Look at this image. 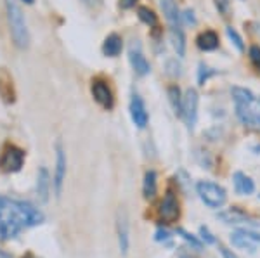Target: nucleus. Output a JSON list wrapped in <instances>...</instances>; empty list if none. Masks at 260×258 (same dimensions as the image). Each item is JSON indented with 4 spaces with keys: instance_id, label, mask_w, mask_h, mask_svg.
Instances as JSON below:
<instances>
[{
    "instance_id": "obj_3",
    "label": "nucleus",
    "mask_w": 260,
    "mask_h": 258,
    "mask_svg": "<svg viewBox=\"0 0 260 258\" xmlns=\"http://www.w3.org/2000/svg\"><path fill=\"white\" fill-rule=\"evenodd\" d=\"M7 19H9V28H11V35L14 39V44L18 47L24 49L30 44V35H28V28H26V21H24L23 11L14 0H7Z\"/></svg>"
},
{
    "instance_id": "obj_2",
    "label": "nucleus",
    "mask_w": 260,
    "mask_h": 258,
    "mask_svg": "<svg viewBox=\"0 0 260 258\" xmlns=\"http://www.w3.org/2000/svg\"><path fill=\"white\" fill-rule=\"evenodd\" d=\"M233 99L236 102V113L246 127L260 128V97H255L250 90L234 87Z\"/></svg>"
},
{
    "instance_id": "obj_28",
    "label": "nucleus",
    "mask_w": 260,
    "mask_h": 258,
    "mask_svg": "<svg viewBox=\"0 0 260 258\" xmlns=\"http://www.w3.org/2000/svg\"><path fill=\"white\" fill-rule=\"evenodd\" d=\"M250 57H251V61H253V64L260 66V47H251Z\"/></svg>"
},
{
    "instance_id": "obj_34",
    "label": "nucleus",
    "mask_w": 260,
    "mask_h": 258,
    "mask_svg": "<svg viewBox=\"0 0 260 258\" xmlns=\"http://www.w3.org/2000/svg\"><path fill=\"white\" fill-rule=\"evenodd\" d=\"M24 2H26V4H33V0H24Z\"/></svg>"
},
{
    "instance_id": "obj_18",
    "label": "nucleus",
    "mask_w": 260,
    "mask_h": 258,
    "mask_svg": "<svg viewBox=\"0 0 260 258\" xmlns=\"http://www.w3.org/2000/svg\"><path fill=\"white\" fill-rule=\"evenodd\" d=\"M219 45V36L213 31H205L198 36V47L201 51H213Z\"/></svg>"
},
{
    "instance_id": "obj_14",
    "label": "nucleus",
    "mask_w": 260,
    "mask_h": 258,
    "mask_svg": "<svg viewBox=\"0 0 260 258\" xmlns=\"http://www.w3.org/2000/svg\"><path fill=\"white\" fill-rule=\"evenodd\" d=\"M49 189H50V178L47 168H40L39 170V177H37V193L42 201H47L49 199Z\"/></svg>"
},
{
    "instance_id": "obj_19",
    "label": "nucleus",
    "mask_w": 260,
    "mask_h": 258,
    "mask_svg": "<svg viewBox=\"0 0 260 258\" xmlns=\"http://www.w3.org/2000/svg\"><path fill=\"white\" fill-rule=\"evenodd\" d=\"M142 191H144L146 199H153L154 196H156V173H154L153 170H149V172L146 173Z\"/></svg>"
},
{
    "instance_id": "obj_6",
    "label": "nucleus",
    "mask_w": 260,
    "mask_h": 258,
    "mask_svg": "<svg viewBox=\"0 0 260 258\" xmlns=\"http://www.w3.org/2000/svg\"><path fill=\"white\" fill-rule=\"evenodd\" d=\"M196 116H198V94L194 89H187L186 95L182 97V118L186 120L191 130L194 128Z\"/></svg>"
},
{
    "instance_id": "obj_16",
    "label": "nucleus",
    "mask_w": 260,
    "mask_h": 258,
    "mask_svg": "<svg viewBox=\"0 0 260 258\" xmlns=\"http://www.w3.org/2000/svg\"><path fill=\"white\" fill-rule=\"evenodd\" d=\"M219 218L224 224H243L248 220L245 211L238 210V208H229V210H225V211H220Z\"/></svg>"
},
{
    "instance_id": "obj_31",
    "label": "nucleus",
    "mask_w": 260,
    "mask_h": 258,
    "mask_svg": "<svg viewBox=\"0 0 260 258\" xmlns=\"http://www.w3.org/2000/svg\"><path fill=\"white\" fill-rule=\"evenodd\" d=\"M184 18H186V23H192V24L196 23V19H194V16H192V12H191V11H186V12H184Z\"/></svg>"
},
{
    "instance_id": "obj_4",
    "label": "nucleus",
    "mask_w": 260,
    "mask_h": 258,
    "mask_svg": "<svg viewBox=\"0 0 260 258\" xmlns=\"http://www.w3.org/2000/svg\"><path fill=\"white\" fill-rule=\"evenodd\" d=\"M196 191H198L201 201L210 208H220L225 203V199H228L224 187H220L219 184H213V182L201 180L196 186Z\"/></svg>"
},
{
    "instance_id": "obj_30",
    "label": "nucleus",
    "mask_w": 260,
    "mask_h": 258,
    "mask_svg": "<svg viewBox=\"0 0 260 258\" xmlns=\"http://www.w3.org/2000/svg\"><path fill=\"white\" fill-rule=\"evenodd\" d=\"M220 253H222V256H224V258H238L236 255H234V253H233V251H231V249H228V248H224V246H222V248H220Z\"/></svg>"
},
{
    "instance_id": "obj_9",
    "label": "nucleus",
    "mask_w": 260,
    "mask_h": 258,
    "mask_svg": "<svg viewBox=\"0 0 260 258\" xmlns=\"http://www.w3.org/2000/svg\"><path fill=\"white\" fill-rule=\"evenodd\" d=\"M66 177V155L62 151L61 144H57V156H56V173H54V187H56V196H61L62 184Z\"/></svg>"
},
{
    "instance_id": "obj_27",
    "label": "nucleus",
    "mask_w": 260,
    "mask_h": 258,
    "mask_svg": "<svg viewBox=\"0 0 260 258\" xmlns=\"http://www.w3.org/2000/svg\"><path fill=\"white\" fill-rule=\"evenodd\" d=\"M208 75H212L210 69L207 68L205 64H200V77H198V80H200V85H203L205 82H207V78H208Z\"/></svg>"
},
{
    "instance_id": "obj_20",
    "label": "nucleus",
    "mask_w": 260,
    "mask_h": 258,
    "mask_svg": "<svg viewBox=\"0 0 260 258\" xmlns=\"http://www.w3.org/2000/svg\"><path fill=\"white\" fill-rule=\"evenodd\" d=\"M118 234H120V251L127 255L128 251V226L127 220L121 218L118 222Z\"/></svg>"
},
{
    "instance_id": "obj_8",
    "label": "nucleus",
    "mask_w": 260,
    "mask_h": 258,
    "mask_svg": "<svg viewBox=\"0 0 260 258\" xmlns=\"http://www.w3.org/2000/svg\"><path fill=\"white\" fill-rule=\"evenodd\" d=\"M160 217L163 222L170 224V222H175L179 217V203H177V198L175 194L169 191L167 196L163 198L161 205H160Z\"/></svg>"
},
{
    "instance_id": "obj_21",
    "label": "nucleus",
    "mask_w": 260,
    "mask_h": 258,
    "mask_svg": "<svg viewBox=\"0 0 260 258\" xmlns=\"http://www.w3.org/2000/svg\"><path fill=\"white\" fill-rule=\"evenodd\" d=\"M172 42H174V49L177 56L182 57L184 52H186V42H184V35L179 28H172Z\"/></svg>"
},
{
    "instance_id": "obj_26",
    "label": "nucleus",
    "mask_w": 260,
    "mask_h": 258,
    "mask_svg": "<svg viewBox=\"0 0 260 258\" xmlns=\"http://www.w3.org/2000/svg\"><path fill=\"white\" fill-rule=\"evenodd\" d=\"M200 234H201V239H203L207 244H213V243H215V238H213L212 232L208 231L207 227H200Z\"/></svg>"
},
{
    "instance_id": "obj_7",
    "label": "nucleus",
    "mask_w": 260,
    "mask_h": 258,
    "mask_svg": "<svg viewBox=\"0 0 260 258\" xmlns=\"http://www.w3.org/2000/svg\"><path fill=\"white\" fill-rule=\"evenodd\" d=\"M128 59H130V64H132L134 71H136L137 75L144 77V75L149 73V62L146 61L144 54H142V51H141V44H139V42H134V44L130 45Z\"/></svg>"
},
{
    "instance_id": "obj_22",
    "label": "nucleus",
    "mask_w": 260,
    "mask_h": 258,
    "mask_svg": "<svg viewBox=\"0 0 260 258\" xmlns=\"http://www.w3.org/2000/svg\"><path fill=\"white\" fill-rule=\"evenodd\" d=\"M169 95H170V102H172V106H174L175 115L182 116V97H180L179 87L172 85L170 89H169Z\"/></svg>"
},
{
    "instance_id": "obj_23",
    "label": "nucleus",
    "mask_w": 260,
    "mask_h": 258,
    "mask_svg": "<svg viewBox=\"0 0 260 258\" xmlns=\"http://www.w3.org/2000/svg\"><path fill=\"white\" fill-rule=\"evenodd\" d=\"M139 19L142 21V23L149 24V26H156L158 19H156V14H154L153 11L148 9V7H139Z\"/></svg>"
},
{
    "instance_id": "obj_33",
    "label": "nucleus",
    "mask_w": 260,
    "mask_h": 258,
    "mask_svg": "<svg viewBox=\"0 0 260 258\" xmlns=\"http://www.w3.org/2000/svg\"><path fill=\"white\" fill-rule=\"evenodd\" d=\"M0 258H11V256H9V255H6L4 251H0Z\"/></svg>"
},
{
    "instance_id": "obj_5",
    "label": "nucleus",
    "mask_w": 260,
    "mask_h": 258,
    "mask_svg": "<svg viewBox=\"0 0 260 258\" xmlns=\"http://www.w3.org/2000/svg\"><path fill=\"white\" fill-rule=\"evenodd\" d=\"M231 243L240 249H248V251L253 253L255 246L260 243V234L255 231H250V229H238L231 234Z\"/></svg>"
},
{
    "instance_id": "obj_15",
    "label": "nucleus",
    "mask_w": 260,
    "mask_h": 258,
    "mask_svg": "<svg viewBox=\"0 0 260 258\" xmlns=\"http://www.w3.org/2000/svg\"><path fill=\"white\" fill-rule=\"evenodd\" d=\"M234 189H236L238 194H251L255 191V184L245 173L236 172L234 173Z\"/></svg>"
},
{
    "instance_id": "obj_13",
    "label": "nucleus",
    "mask_w": 260,
    "mask_h": 258,
    "mask_svg": "<svg viewBox=\"0 0 260 258\" xmlns=\"http://www.w3.org/2000/svg\"><path fill=\"white\" fill-rule=\"evenodd\" d=\"M161 11L172 28H179V11L175 0H160Z\"/></svg>"
},
{
    "instance_id": "obj_32",
    "label": "nucleus",
    "mask_w": 260,
    "mask_h": 258,
    "mask_svg": "<svg viewBox=\"0 0 260 258\" xmlns=\"http://www.w3.org/2000/svg\"><path fill=\"white\" fill-rule=\"evenodd\" d=\"M137 0H121V7H125V9H130L132 6H136Z\"/></svg>"
},
{
    "instance_id": "obj_10",
    "label": "nucleus",
    "mask_w": 260,
    "mask_h": 258,
    "mask_svg": "<svg viewBox=\"0 0 260 258\" xmlns=\"http://www.w3.org/2000/svg\"><path fill=\"white\" fill-rule=\"evenodd\" d=\"M23 161H24V153L21 151V149L14 148V145H11V148L6 149V155H4L2 163L7 172H19L21 166H23Z\"/></svg>"
},
{
    "instance_id": "obj_1",
    "label": "nucleus",
    "mask_w": 260,
    "mask_h": 258,
    "mask_svg": "<svg viewBox=\"0 0 260 258\" xmlns=\"http://www.w3.org/2000/svg\"><path fill=\"white\" fill-rule=\"evenodd\" d=\"M44 222L40 210L24 201L0 196V241H9L24 227H33Z\"/></svg>"
},
{
    "instance_id": "obj_24",
    "label": "nucleus",
    "mask_w": 260,
    "mask_h": 258,
    "mask_svg": "<svg viewBox=\"0 0 260 258\" xmlns=\"http://www.w3.org/2000/svg\"><path fill=\"white\" fill-rule=\"evenodd\" d=\"M225 31H228V36H229L231 40H233V44L236 45L238 51H243V49H245V47H243V40H241V36L238 35V31H236V30H233V28H231V26H229Z\"/></svg>"
},
{
    "instance_id": "obj_11",
    "label": "nucleus",
    "mask_w": 260,
    "mask_h": 258,
    "mask_svg": "<svg viewBox=\"0 0 260 258\" xmlns=\"http://www.w3.org/2000/svg\"><path fill=\"white\" fill-rule=\"evenodd\" d=\"M130 116L139 128H144L148 125V111H146V106L139 95H134L130 101Z\"/></svg>"
},
{
    "instance_id": "obj_17",
    "label": "nucleus",
    "mask_w": 260,
    "mask_h": 258,
    "mask_svg": "<svg viewBox=\"0 0 260 258\" xmlns=\"http://www.w3.org/2000/svg\"><path fill=\"white\" fill-rule=\"evenodd\" d=\"M103 52L106 54V56H110V57L118 56V54L121 52V39L116 35V33H113V35H110L106 40H104Z\"/></svg>"
},
{
    "instance_id": "obj_12",
    "label": "nucleus",
    "mask_w": 260,
    "mask_h": 258,
    "mask_svg": "<svg viewBox=\"0 0 260 258\" xmlns=\"http://www.w3.org/2000/svg\"><path fill=\"white\" fill-rule=\"evenodd\" d=\"M92 95H94V99L103 107H106V109L113 107V94L104 82H94V85H92Z\"/></svg>"
},
{
    "instance_id": "obj_25",
    "label": "nucleus",
    "mask_w": 260,
    "mask_h": 258,
    "mask_svg": "<svg viewBox=\"0 0 260 258\" xmlns=\"http://www.w3.org/2000/svg\"><path fill=\"white\" fill-rule=\"evenodd\" d=\"M177 234H179V236H182V238L186 239L187 243H191L194 248H201V243H200V241L196 239L192 234H189V232H187V231H184V229H177Z\"/></svg>"
},
{
    "instance_id": "obj_29",
    "label": "nucleus",
    "mask_w": 260,
    "mask_h": 258,
    "mask_svg": "<svg viewBox=\"0 0 260 258\" xmlns=\"http://www.w3.org/2000/svg\"><path fill=\"white\" fill-rule=\"evenodd\" d=\"M154 239H156V241H167V239H170V232L165 231V229H158L156 236H154Z\"/></svg>"
}]
</instances>
